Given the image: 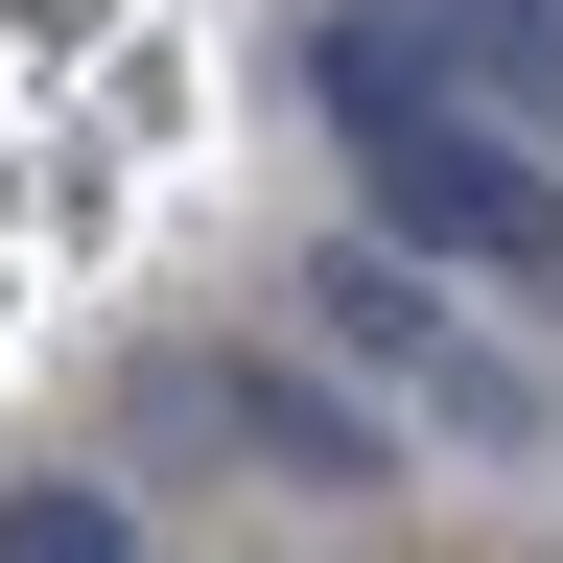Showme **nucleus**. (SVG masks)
I'll list each match as a JSON object with an SVG mask.
<instances>
[{
	"label": "nucleus",
	"instance_id": "nucleus-3",
	"mask_svg": "<svg viewBox=\"0 0 563 563\" xmlns=\"http://www.w3.org/2000/svg\"><path fill=\"white\" fill-rule=\"evenodd\" d=\"M399 47L422 70H446V95H493V118H563V0H399Z\"/></svg>",
	"mask_w": 563,
	"mask_h": 563
},
{
	"label": "nucleus",
	"instance_id": "nucleus-2",
	"mask_svg": "<svg viewBox=\"0 0 563 563\" xmlns=\"http://www.w3.org/2000/svg\"><path fill=\"white\" fill-rule=\"evenodd\" d=\"M306 329H329L399 422H446V446H540V422H563V399H540V352H493V329H470V282H422L399 235H329V258H306Z\"/></svg>",
	"mask_w": 563,
	"mask_h": 563
},
{
	"label": "nucleus",
	"instance_id": "nucleus-5",
	"mask_svg": "<svg viewBox=\"0 0 563 563\" xmlns=\"http://www.w3.org/2000/svg\"><path fill=\"white\" fill-rule=\"evenodd\" d=\"M0 563H141V517L95 470H24V493H0Z\"/></svg>",
	"mask_w": 563,
	"mask_h": 563
},
{
	"label": "nucleus",
	"instance_id": "nucleus-4",
	"mask_svg": "<svg viewBox=\"0 0 563 563\" xmlns=\"http://www.w3.org/2000/svg\"><path fill=\"white\" fill-rule=\"evenodd\" d=\"M211 399H235V422H258V446H282V470H306V493H376V470H399V446H376V422H352L329 376H282V352H211Z\"/></svg>",
	"mask_w": 563,
	"mask_h": 563
},
{
	"label": "nucleus",
	"instance_id": "nucleus-1",
	"mask_svg": "<svg viewBox=\"0 0 563 563\" xmlns=\"http://www.w3.org/2000/svg\"><path fill=\"white\" fill-rule=\"evenodd\" d=\"M306 95H329V141H352V235H399L422 282H493V306H540L563 282V165L493 95H446L376 0H329L306 24Z\"/></svg>",
	"mask_w": 563,
	"mask_h": 563
}]
</instances>
